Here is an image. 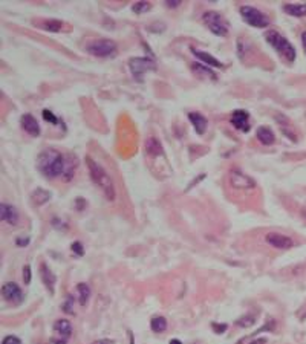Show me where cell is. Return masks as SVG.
<instances>
[{
  "label": "cell",
  "mask_w": 306,
  "mask_h": 344,
  "mask_svg": "<svg viewBox=\"0 0 306 344\" xmlns=\"http://www.w3.org/2000/svg\"><path fill=\"white\" fill-rule=\"evenodd\" d=\"M37 167L46 178H58L64 175L66 170V161H64L63 154L57 152L55 149H46L40 153L37 159Z\"/></svg>",
  "instance_id": "6da1fadb"
},
{
  "label": "cell",
  "mask_w": 306,
  "mask_h": 344,
  "mask_svg": "<svg viewBox=\"0 0 306 344\" xmlns=\"http://www.w3.org/2000/svg\"><path fill=\"white\" fill-rule=\"evenodd\" d=\"M86 165L89 168V175H90L92 181L100 187L101 191L104 193V196L109 200H114L115 199V185H114V182H112L110 176L106 173V170L95 159H92L90 156H86Z\"/></svg>",
  "instance_id": "7a4b0ae2"
},
{
  "label": "cell",
  "mask_w": 306,
  "mask_h": 344,
  "mask_svg": "<svg viewBox=\"0 0 306 344\" xmlns=\"http://www.w3.org/2000/svg\"><path fill=\"white\" fill-rule=\"evenodd\" d=\"M265 38L272 48H274L280 55H283L288 61L296 60V48L282 34H279L277 31H266Z\"/></svg>",
  "instance_id": "3957f363"
},
{
  "label": "cell",
  "mask_w": 306,
  "mask_h": 344,
  "mask_svg": "<svg viewBox=\"0 0 306 344\" xmlns=\"http://www.w3.org/2000/svg\"><path fill=\"white\" fill-rule=\"evenodd\" d=\"M202 22L205 23V26L210 29L215 36L225 37V36L228 34V25H227V22L223 20V17H222L219 12L207 11L202 15Z\"/></svg>",
  "instance_id": "277c9868"
},
{
  "label": "cell",
  "mask_w": 306,
  "mask_h": 344,
  "mask_svg": "<svg viewBox=\"0 0 306 344\" xmlns=\"http://www.w3.org/2000/svg\"><path fill=\"white\" fill-rule=\"evenodd\" d=\"M129 68L136 81H142V75L147 71H153L156 68L155 58L150 57H133L129 60Z\"/></svg>",
  "instance_id": "5b68a950"
},
{
  "label": "cell",
  "mask_w": 306,
  "mask_h": 344,
  "mask_svg": "<svg viewBox=\"0 0 306 344\" xmlns=\"http://www.w3.org/2000/svg\"><path fill=\"white\" fill-rule=\"evenodd\" d=\"M240 15H242V19L250 26H254V28H266L269 25V19L254 6H248V5L240 6Z\"/></svg>",
  "instance_id": "8992f818"
},
{
  "label": "cell",
  "mask_w": 306,
  "mask_h": 344,
  "mask_svg": "<svg viewBox=\"0 0 306 344\" xmlns=\"http://www.w3.org/2000/svg\"><path fill=\"white\" fill-rule=\"evenodd\" d=\"M87 51L95 57H109L117 51V43L107 38L93 40L87 44Z\"/></svg>",
  "instance_id": "52a82bcc"
},
{
  "label": "cell",
  "mask_w": 306,
  "mask_h": 344,
  "mask_svg": "<svg viewBox=\"0 0 306 344\" xmlns=\"http://www.w3.org/2000/svg\"><path fill=\"white\" fill-rule=\"evenodd\" d=\"M228 179H230V184L237 190H251L256 187L254 179H251L248 175H245L244 171H240L237 168H233L230 171Z\"/></svg>",
  "instance_id": "ba28073f"
},
{
  "label": "cell",
  "mask_w": 306,
  "mask_h": 344,
  "mask_svg": "<svg viewBox=\"0 0 306 344\" xmlns=\"http://www.w3.org/2000/svg\"><path fill=\"white\" fill-rule=\"evenodd\" d=\"M2 295H3V299L6 302H11V303H22L23 299H25L23 291L19 288V285L12 283V281L5 283L2 286Z\"/></svg>",
  "instance_id": "9c48e42d"
},
{
  "label": "cell",
  "mask_w": 306,
  "mask_h": 344,
  "mask_svg": "<svg viewBox=\"0 0 306 344\" xmlns=\"http://www.w3.org/2000/svg\"><path fill=\"white\" fill-rule=\"evenodd\" d=\"M265 240H266L268 245L274 246L277 249H288V248H291L294 245V242H293L291 237H286V236H283V234H280V232H269V234H266Z\"/></svg>",
  "instance_id": "30bf717a"
},
{
  "label": "cell",
  "mask_w": 306,
  "mask_h": 344,
  "mask_svg": "<svg viewBox=\"0 0 306 344\" xmlns=\"http://www.w3.org/2000/svg\"><path fill=\"white\" fill-rule=\"evenodd\" d=\"M248 119H250V115H248V112L247 111H244V109H239V111H234L233 112V115H231V124L233 126L236 127V129H239L240 132H248L250 130V122H248Z\"/></svg>",
  "instance_id": "8fae6325"
},
{
  "label": "cell",
  "mask_w": 306,
  "mask_h": 344,
  "mask_svg": "<svg viewBox=\"0 0 306 344\" xmlns=\"http://www.w3.org/2000/svg\"><path fill=\"white\" fill-rule=\"evenodd\" d=\"M0 217L2 221L9 224V225H17L19 224V211L15 207L9 204H2L0 205Z\"/></svg>",
  "instance_id": "7c38bea8"
},
{
  "label": "cell",
  "mask_w": 306,
  "mask_h": 344,
  "mask_svg": "<svg viewBox=\"0 0 306 344\" xmlns=\"http://www.w3.org/2000/svg\"><path fill=\"white\" fill-rule=\"evenodd\" d=\"M20 122H22L23 130H25L28 135H31V136H39V135H40V126H39V122H37V119H36L34 116H32L31 114H25V115L22 116Z\"/></svg>",
  "instance_id": "4fadbf2b"
},
{
  "label": "cell",
  "mask_w": 306,
  "mask_h": 344,
  "mask_svg": "<svg viewBox=\"0 0 306 344\" xmlns=\"http://www.w3.org/2000/svg\"><path fill=\"white\" fill-rule=\"evenodd\" d=\"M40 275H42L43 285L46 286V289L49 291V294H52L55 288V275L52 274V271L49 269V267H47L46 263L40 265Z\"/></svg>",
  "instance_id": "5bb4252c"
},
{
  "label": "cell",
  "mask_w": 306,
  "mask_h": 344,
  "mask_svg": "<svg viewBox=\"0 0 306 344\" xmlns=\"http://www.w3.org/2000/svg\"><path fill=\"white\" fill-rule=\"evenodd\" d=\"M188 119L191 121L193 127H195V130H196L198 135H204V133H205L207 126H208V121H207V118H205L202 114L190 112V114H188Z\"/></svg>",
  "instance_id": "9a60e30c"
},
{
  "label": "cell",
  "mask_w": 306,
  "mask_h": 344,
  "mask_svg": "<svg viewBox=\"0 0 306 344\" xmlns=\"http://www.w3.org/2000/svg\"><path fill=\"white\" fill-rule=\"evenodd\" d=\"M191 54L195 55L196 58H199L204 65L207 66H215V68H223V63H220V61L218 58H215L213 55H210L208 52H204V51H199V49H195L191 48Z\"/></svg>",
  "instance_id": "2e32d148"
},
{
  "label": "cell",
  "mask_w": 306,
  "mask_h": 344,
  "mask_svg": "<svg viewBox=\"0 0 306 344\" xmlns=\"http://www.w3.org/2000/svg\"><path fill=\"white\" fill-rule=\"evenodd\" d=\"M283 11L293 17H305L306 15V3H288L283 5Z\"/></svg>",
  "instance_id": "e0dca14e"
},
{
  "label": "cell",
  "mask_w": 306,
  "mask_h": 344,
  "mask_svg": "<svg viewBox=\"0 0 306 344\" xmlns=\"http://www.w3.org/2000/svg\"><path fill=\"white\" fill-rule=\"evenodd\" d=\"M256 136H257V139H259L263 146H271L272 143H274V139H276L274 133H272L268 127H259V129H257V132H256Z\"/></svg>",
  "instance_id": "ac0fdd59"
},
{
  "label": "cell",
  "mask_w": 306,
  "mask_h": 344,
  "mask_svg": "<svg viewBox=\"0 0 306 344\" xmlns=\"http://www.w3.org/2000/svg\"><path fill=\"white\" fill-rule=\"evenodd\" d=\"M54 329L61 335V338H69L72 335V324L69 320H58L54 324Z\"/></svg>",
  "instance_id": "d6986e66"
},
{
  "label": "cell",
  "mask_w": 306,
  "mask_h": 344,
  "mask_svg": "<svg viewBox=\"0 0 306 344\" xmlns=\"http://www.w3.org/2000/svg\"><path fill=\"white\" fill-rule=\"evenodd\" d=\"M77 292H78V302L82 306H86L87 305V300L90 297V289L86 283H80L77 285Z\"/></svg>",
  "instance_id": "ffe728a7"
},
{
  "label": "cell",
  "mask_w": 306,
  "mask_h": 344,
  "mask_svg": "<svg viewBox=\"0 0 306 344\" xmlns=\"http://www.w3.org/2000/svg\"><path fill=\"white\" fill-rule=\"evenodd\" d=\"M146 150H147V153H150V154H163L164 152H163V146H161V143L159 141L156 139V138H149L147 141H146Z\"/></svg>",
  "instance_id": "44dd1931"
},
{
  "label": "cell",
  "mask_w": 306,
  "mask_h": 344,
  "mask_svg": "<svg viewBox=\"0 0 306 344\" xmlns=\"http://www.w3.org/2000/svg\"><path fill=\"white\" fill-rule=\"evenodd\" d=\"M51 199V193L47 190H43V189H37L34 193H32V200L36 202L37 205H43L46 204L47 200Z\"/></svg>",
  "instance_id": "7402d4cb"
},
{
  "label": "cell",
  "mask_w": 306,
  "mask_h": 344,
  "mask_svg": "<svg viewBox=\"0 0 306 344\" xmlns=\"http://www.w3.org/2000/svg\"><path fill=\"white\" fill-rule=\"evenodd\" d=\"M150 327H152V331L156 332V334L164 332L167 329V320L164 317H155L150 321Z\"/></svg>",
  "instance_id": "603a6c76"
},
{
  "label": "cell",
  "mask_w": 306,
  "mask_h": 344,
  "mask_svg": "<svg viewBox=\"0 0 306 344\" xmlns=\"http://www.w3.org/2000/svg\"><path fill=\"white\" fill-rule=\"evenodd\" d=\"M191 69L193 71H195L198 75H205V76H208V78H210V80H216V74L212 71V69H208V68H205L202 63H193L191 65Z\"/></svg>",
  "instance_id": "cb8c5ba5"
},
{
  "label": "cell",
  "mask_w": 306,
  "mask_h": 344,
  "mask_svg": "<svg viewBox=\"0 0 306 344\" xmlns=\"http://www.w3.org/2000/svg\"><path fill=\"white\" fill-rule=\"evenodd\" d=\"M61 26H64V23H63V22H60V20H54V19H51V20H44V22L42 23V28H43V29H46V31H52V33H58V31H61Z\"/></svg>",
  "instance_id": "d4e9b609"
},
{
  "label": "cell",
  "mask_w": 306,
  "mask_h": 344,
  "mask_svg": "<svg viewBox=\"0 0 306 344\" xmlns=\"http://www.w3.org/2000/svg\"><path fill=\"white\" fill-rule=\"evenodd\" d=\"M149 9H150V3L149 2H136L132 6V11L135 14H144V12H147Z\"/></svg>",
  "instance_id": "484cf974"
},
{
  "label": "cell",
  "mask_w": 306,
  "mask_h": 344,
  "mask_svg": "<svg viewBox=\"0 0 306 344\" xmlns=\"http://www.w3.org/2000/svg\"><path fill=\"white\" fill-rule=\"evenodd\" d=\"M254 317L253 315H244L242 318H239L237 321H236V324L237 326H240V327H250V326H253L254 324Z\"/></svg>",
  "instance_id": "4316f807"
},
{
  "label": "cell",
  "mask_w": 306,
  "mask_h": 344,
  "mask_svg": "<svg viewBox=\"0 0 306 344\" xmlns=\"http://www.w3.org/2000/svg\"><path fill=\"white\" fill-rule=\"evenodd\" d=\"M42 115H43V119L49 121L51 124H57V122H58V118H57V116H55L51 111H47V109H43Z\"/></svg>",
  "instance_id": "83f0119b"
},
{
  "label": "cell",
  "mask_w": 306,
  "mask_h": 344,
  "mask_svg": "<svg viewBox=\"0 0 306 344\" xmlns=\"http://www.w3.org/2000/svg\"><path fill=\"white\" fill-rule=\"evenodd\" d=\"M71 249H72V251H74L77 256H83V254H85L83 245L80 243V242H74V243H72V246H71Z\"/></svg>",
  "instance_id": "f1b7e54d"
},
{
  "label": "cell",
  "mask_w": 306,
  "mask_h": 344,
  "mask_svg": "<svg viewBox=\"0 0 306 344\" xmlns=\"http://www.w3.org/2000/svg\"><path fill=\"white\" fill-rule=\"evenodd\" d=\"M31 268L28 267V265H25V267H23V281H25V283L26 285H29L31 283Z\"/></svg>",
  "instance_id": "f546056e"
},
{
  "label": "cell",
  "mask_w": 306,
  "mask_h": 344,
  "mask_svg": "<svg viewBox=\"0 0 306 344\" xmlns=\"http://www.w3.org/2000/svg\"><path fill=\"white\" fill-rule=\"evenodd\" d=\"M72 302H74V299L69 295L68 300H66V303L63 305V310H64V312H69V314H74V310H72Z\"/></svg>",
  "instance_id": "4dcf8cb0"
},
{
  "label": "cell",
  "mask_w": 306,
  "mask_h": 344,
  "mask_svg": "<svg viewBox=\"0 0 306 344\" xmlns=\"http://www.w3.org/2000/svg\"><path fill=\"white\" fill-rule=\"evenodd\" d=\"M2 344H22V341L17 338V337H14V335H9V337H6L3 341H2Z\"/></svg>",
  "instance_id": "1f68e13d"
},
{
  "label": "cell",
  "mask_w": 306,
  "mask_h": 344,
  "mask_svg": "<svg viewBox=\"0 0 306 344\" xmlns=\"http://www.w3.org/2000/svg\"><path fill=\"white\" fill-rule=\"evenodd\" d=\"M213 329L216 331V334H223L225 331H227V324H218V323H213Z\"/></svg>",
  "instance_id": "d6a6232c"
},
{
  "label": "cell",
  "mask_w": 306,
  "mask_h": 344,
  "mask_svg": "<svg viewBox=\"0 0 306 344\" xmlns=\"http://www.w3.org/2000/svg\"><path fill=\"white\" fill-rule=\"evenodd\" d=\"M15 243H17L19 246H26L29 243V237H25V239H15Z\"/></svg>",
  "instance_id": "836d02e7"
},
{
  "label": "cell",
  "mask_w": 306,
  "mask_h": 344,
  "mask_svg": "<svg viewBox=\"0 0 306 344\" xmlns=\"http://www.w3.org/2000/svg\"><path fill=\"white\" fill-rule=\"evenodd\" d=\"M92 344H115V341L114 340H96Z\"/></svg>",
  "instance_id": "e575fe53"
},
{
  "label": "cell",
  "mask_w": 306,
  "mask_h": 344,
  "mask_svg": "<svg viewBox=\"0 0 306 344\" xmlns=\"http://www.w3.org/2000/svg\"><path fill=\"white\" fill-rule=\"evenodd\" d=\"M167 5H169L170 8H175V6L179 5V0H167Z\"/></svg>",
  "instance_id": "d590c367"
},
{
  "label": "cell",
  "mask_w": 306,
  "mask_h": 344,
  "mask_svg": "<svg viewBox=\"0 0 306 344\" xmlns=\"http://www.w3.org/2000/svg\"><path fill=\"white\" fill-rule=\"evenodd\" d=\"M302 44H303V51L306 54V31H305V33H302Z\"/></svg>",
  "instance_id": "8d00e7d4"
},
{
  "label": "cell",
  "mask_w": 306,
  "mask_h": 344,
  "mask_svg": "<svg viewBox=\"0 0 306 344\" xmlns=\"http://www.w3.org/2000/svg\"><path fill=\"white\" fill-rule=\"evenodd\" d=\"M52 344H68L66 338H61V340H52Z\"/></svg>",
  "instance_id": "74e56055"
},
{
  "label": "cell",
  "mask_w": 306,
  "mask_h": 344,
  "mask_svg": "<svg viewBox=\"0 0 306 344\" xmlns=\"http://www.w3.org/2000/svg\"><path fill=\"white\" fill-rule=\"evenodd\" d=\"M266 343V340L265 338H259V340H254L251 344H265Z\"/></svg>",
  "instance_id": "f35d334b"
},
{
  "label": "cell",
  "mask_w": 306,
  "mask_h": 344,
  "mask_svg": "<svg viewBox=\"0 0 306 344\" xmlns=\"http://www.w3.org/2000/svg\"><path fill=\"white\" fill-rule=\"evenodd\" d=\"M169 344H182V343H181L179 340H170V343H169Z\"/></svg>",
  "instance_id": "ab89813d"
},
{
  "label": "cell",
  "mask_w": 306,
  "mask_h": 344,
  "mask_svg": "<svg viewBox=\"0 0 306 344\" xmlns=\"http://www.w3.org/2000/svg\"><path fill=\"white\" fill-rule=\"evenodd\" d=\"M302 214H303V217H305V219H306V208H305V210H303V211H302Z\"/></svg>",
  "instance_id": "60d3db41"
}]
</instances>
